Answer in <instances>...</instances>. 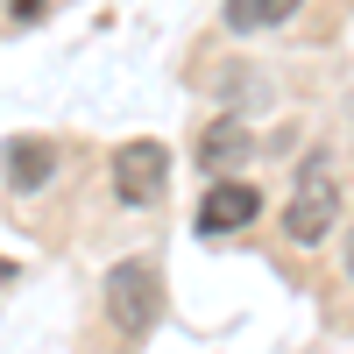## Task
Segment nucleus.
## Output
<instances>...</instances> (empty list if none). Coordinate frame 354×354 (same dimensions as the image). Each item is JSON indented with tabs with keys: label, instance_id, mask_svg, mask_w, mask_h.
Masks as SVG:
<instances>
[{
	"label": "nucleus",
	"instance_id": "f257e3e1",
	"mask_svg": "<svg viewBox=\"0 0 354 354\" xmlns=\"http://www.w3.org/2000/svg\"><path fill=\"white\" fill-rule=\"evenodd\" d=\"M333 227H340V177H333V156H305V170L290 177V198H283V241H290V248H319Z\"/></svg>",
	"mask_w": 354,
	"mask_h": 354
},
{
	"label": "nucleus",
	"instance_id": "f03ea898",
	"mask_svg": "<svg viewBox=\"0 0 354 354\" xmlns=\"http://www.w3.org/2000/svg\"><path fill=\"white\" fill-rule=\"evenodd\" d=\"M106 319H113V333H156V319H163V270L156 262H113L106 270Z\"/></svg>",
	"mask_w": 354,
	"mask_h": 354
},
{
	"label": "nucleus",
	"instance_id": "7ed1b4c3",
	"mask_svg": "<svg viewBox=\"0 0 354 354\" xmlns=\"http://www.w3.org/2000/svg\"><path fill=\"white\" fill-rule=\"evenodd\" d=\"M170 192V149L163 142H121L113 149V198L121 205H156Z\"/></svg>",
	"mask_w": 354,
	"mask_h": 354
},
{
	"label": "nucleus",
	"instance_id": "20e7f679",
	"mask_svg": "<svg viewBox=\"0 0 354 354\" xmlns=\"http://www.w3.org/2000/svg\"><path fill=\"white\" fill-rule=\"evenodd\" d=\"M262 213V192L248 185V177H213V185H205V198H198V234H241L248 220Z\"/></svg>",
	"mask_w": 354,
	"mask_h": 354
},
{
	"label": "nucleus",
	"instance_id": "39448f33",
	"mask_svg": "<svg viewBox=\"0 0 354 354\" xmlns=\"http://www.w3.org/2000/svg\"><path fill=\"white\" fill-rule=\"evenodd\" d=\"M241 163H248V128L241 121H213L198 135V170L205 177H241Z\"/></svg>",
	"mask_w": 354,
	"mask_h": 354
},
{
	"label": "nucleus",
	"instance_id": "423d86ee",
	"mask_svg": "<svg viewBox=\"0 0 354 354\" xmlns=\"http://www.w3.org/2000/svg\"><path fill=\"white\" fill-rule=\"evenodd\" d=\"M8 185L15 192H43L50 177H57V142H43V135H21V142H8Z\"/></svg>",
	"mask_w": 354,
	"mask_h": 354
},
{
	"label": "nucleus",
	"instance_id": "0eeeda50",
	"mask_svg": "<svg viewBox=\"0 0 354 354\" xmlns=\"http://www.w3.org/2000/svg\"><path fill=\"white\" fill-rule=\"evenodd\" d=\"M305 0H227V28H241V36H255V28H277L290 21Z\"/></svg>",
	"mask_w": 354,
	"mask_h": 354
},
{
	"label": "nucleus",
	"instance_id": "6e6552de",
	"mask_svg": "<svg viewBox=\"0 0 354 354\" xmlns=\"http://www.w3.org/2000/svg\"><path fill=\"white\" fill-rule=\"evenodd\" d=\"M43 15V0H15V21H36Z\"/></svg>",
	"mask_w": 354,
	"mask_h": 354
},
{
	"label": "nucleus",
	"instance_id": "1a4fd4ad",
	"mask_svg": "<svg viewBox=\"0 0 354 354\" xmlns=\"http://www.w3.org/2000/svg\"><path fill=\"white\" fill-rule=\"evenodd\" d=\"M347 283H354V248H347Z\"/></svg>",
	"mask_w": 354,
	"mask_h": 354
}]
</instances>
